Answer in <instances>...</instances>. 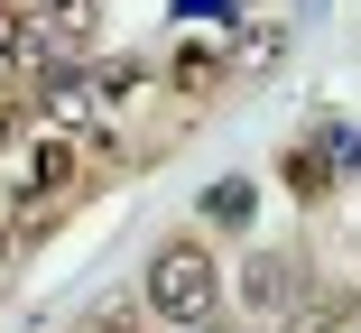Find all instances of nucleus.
Masks as SVG:
<instances>
[{
  "mask_svg": "<svg viewBox=\"0 0 361 333\" xmlns=\"http://www.w3.org/2000/svg\"><path fill=\"white\" fill-rule=\"evenodd\" d=\"M213 306H223V269H213L204 241H167L149 259V315L158 324H213Z\"/></svg>",
  "mask_w": 361,
  "mask_h": 333,
  "instance_id": "nucleus-1",
  "label": "nucleus"
},
{
  "mask_svg": "<svg viewBox=\"0 0 361 333\" xmlns=\"http://www.w3.org/2000/svg\"><path fill=\"white\" fill-rule=\"evenodd\" d=\"M0 56L10 65L47 56V0H0Z\"/></svg>",
  "mask_w": 361,
  "mask_h": 333,
  "instance_id": "nucleus-2",
  "label": "nucleus"
},
{
  "mask_svg": "<svg viewBox=\"0 0 361 333\" xmlns=\"http://www.w3.org/2000/svg\"><path fill=\"white\" fill-rule=\"evenodd\" d=\"M250 296L259 306H297L306 296V269H297V259H259V269H250Z\"/></svg>",
  "mask_w": 361,
  "mask_h": 333,
  "instance_id": "nucleus-3",
  "label": "nucleus"
},
{
  "mask_svg": "<svg viewBox=\"0 0 361 333\" xmlns=\"http://www.w3.org/2000/svg\"><path fill=\"white\" fill-rule=\"evenodd\" d=\"M204 213L223 222V232H241V222H250V185H241V176H223V185L204 194Z\"/></svg>",
  "mask_w": 361,
  "mask_h": 333,
  "instance_id": "nucleus-4",
  "label": "nucleus"
},
{
  "mask_svg": "<svg viewBox=\"0 0 361 333\" xmlns=\"http://www.w3.org/2000/svg\"><path fill=\"white\" fill-rule=\"evenodd\" d=\"M213 75H223V56H213V46H176V84H185V93H204Z\"/></svg>",
  "mask_w": 361,
  "mask_h": 333,
  "instance_id": "nucleus-5",
  "label": "nucleus"
},
{
  "mask_svg": "<svg viewBox=\"0 0 361 333\" xmlns=\"http://www.w3.org/2000/svg\"><path fill=\"white\" fill-rule=\"evenodd\" d=\"M297 333H343V324H334V315H306V324H297Z\"/></svg>",
  "mask_w": 361,
  "mask_h": 333,
  "instance_id": "nucleus-6",
  "label": "nucleus"
}]
</instances>
